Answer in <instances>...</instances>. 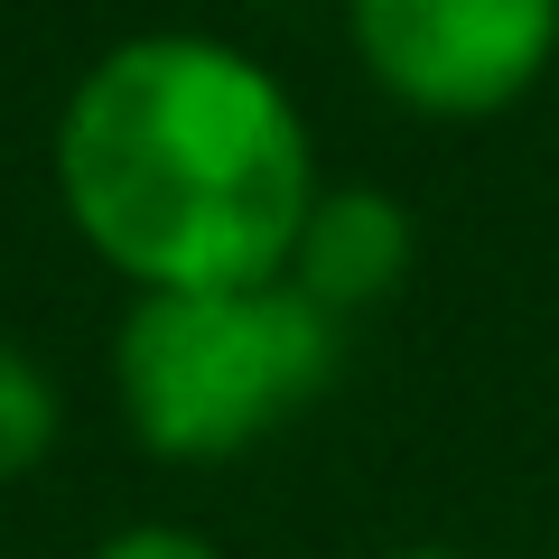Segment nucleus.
<instances>
[{
  "instance_id": "obj_7",
  "label": "nucleus",
  "mask_w": 559,
  "mask_h": 559,
  "mask_svg": "<svg viewBox=\"0 0 559 559\" xmlns=\"http://www.w3.org/2000/svg\"><path fill=\"white\" fill-rule=\"evenodd\" d=\"M382 559H476V550H439V540H419V550H382Z\"/></svg>"
},
{
  "instance_id": "obj_2",
  "label": "nucleus",
  "mask_w": 559,
  "mask_h": 559,
  "mask_svg": "<svg viewBox=\"0 0 559 559\" xmlns=\"http://www.w3.org/2000/svg\"><path fill=\"white\" fill-rule=\"evenodd\" d=\"M345 373V326L289 280L131 289L112 336V401L150 457L215 466L308 419Z\"/></svg>"
},
{
  "instance_id": "obj_3",
  "label": "nucleus",
  "mask_w": 559,
  "mask_h": 559,
  "mask_svg": "<svg viewBox=\"0 0 559 559\" xmlns=\"http://www.w3.org/2000/svg\"><path fill=\"white\" fill-rule=\"evenodd\" d=\"M355 57L419 121H495L550 75L559 0H345Z\"/></svg>"
},
{
  "instance_id": "obj_4",
  "label": "nucleus",
  "mask_w": 559,
  "mask_h": 559,
  "mask_svg": "<svg viewBox=\"0 0 559 559\" xmlns=\"http://www.w3.org/2000/svg\"><path fill=\"white\" fill-rule=\"evenodd\" d=\"M411 252H419V234H411V215H401L382 187H318V205H308L280 280L345 326V318H364V308H382L401 289Z\"/></svg>"
},
{
  "instance_id": "obj_1",
  "label": "nucleus",
  "mask_w": 559,
  "mask_h": 559,
  "mask_svg": "<svg viewBox=\"0 0 559 559\" xmlns=\"http://www.w3.org/2000/svg\"><path fill=\"white\" fill-rule=\"evenodd\" d=\"M57 197L131 289L280 280L318 205V150L261 57L187 28L121 38L57 112Z\"/></svg>"
},
{
  "instance_id": "obj_6",
  "label": "nucleus",
  "mask_w": 559,
  "mask_h": 559,
  "mask_svg": "<svg viewBox=\"0 0 559 559\" xmlns=\"http://www.w3.org/2000/svg\"><path fill=\"white\" fill-rule=\"evenodd\" d=\"M84 559H224V550L197 522H121V532H103Z\"/></svg>"
},
{
  "instance_id": "obj_5",
  "label": "nucleus",
  "mask_w": 559,
  "mask_h": 559,
  "mask_svg": "<svg viewBox=\"0 0 559 559\" xmlns=\"http://www.w3.org/2000/svg\"><path fill=\"white\" fill-rule=\"evenodd\" d=\"M66 411H57V382L38 373V364L20 355V345H0V485H20L47 466V448H57Z\"/></svg>"
}]
</instances>
